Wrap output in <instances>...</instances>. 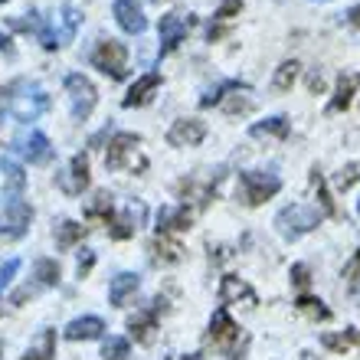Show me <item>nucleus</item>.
<instances>
[{"label": "nucleus", "instance_id": "nucleus-9", "mask_svg": "<svg viewBox=\"0 0 360 360\" xmlns=\"http://www.w3.org/2000/svg\"><path fill=\"white\" fill-rule=\"evenodd\" d=\"M190 23H193V17L190 13H180V10H171V13H164L161 17V56L164 53H171V49H177V43L184 37H187Z\"/></svg>", "mask_w": 360, "mask_h": 360}, {"label": "nucleus", "instance_id": "nucleus-40", "mask_svg": "<svg viewBox=\"0 0 360 360\" xmlns=\"http://www.w3.org/2000/svg\"><path fill=\"white\" fill-rule=\"evenodd\" d=\"M0 49H10V39L4 37V33H0Z\"/></svg>", "mask_w": 360, "mask_h": 360}, {"label": "nucleus", "instance_id": "nucleus-36", "mask_svg": "<svg viewBox=\"0 0 360 360\" xmlns=\"http://www.w3.org/2000/svg\"><path fill=\"white\" fill-rule=\"evenodd\" d=\"M357 275H360V249H357V256H354L351 266L344 269V278H347V285H357Z\"/></svg>", "mask_w": 360, "mask_h": 360}, {"label": "nucleus", "instance_id": "nucleus-20", "mask_svg": "<svg viewBox=\"0 0 360 360\" xmlns=\"http://www.w3.org/2000/svg\"><path fill=\"white\" fill-rule=\"evenodd\" d=\"M0 174L7 180V187H13V190H23V184H27L23 167H20L17 161H10V158H0Z\"/></svg>", "mask_w": 360, "mask_h": 360}, {"label": "nucleus", "instance_id": "nucleus-33", "mask_svg": "<svg viewBox=\"0 0 360 360\" xmlns=\"http://www.w3.org/2000/svg\"><path fill=\"white\" fill-rule=\"evenodd\" d=\"M23 360H53V334H46V338H43V347H39V351H30Z\"/></svg>", "mask_w": 360, "mask_h": 360}, {"label": "nucleus", "instance_id": "nucleus-42", "mask_svg": "<svg viewBox=\"0 0 360 360\" xmlns=\"http://www.w3.org/2000/svg\"><path fill=\"white\" fill-rule=\"evenodd\" d=\"M357 213H360V203H357Z\"/></svg>", "mask_w": 360, "mask_h": 360}, {"label": "nucleus", "instance_id": "nucleus-21", "mask_svg": "<svg viewBox=\"0 0 360 360\" xmlns=\"http://www.w3.org/2000/svg\"><path fill=\"white\" fill-rule=\"evenodd\" d=\"M154 314H158V308H151V311H144V314H134L131 321V331L138 341H151V331H154Z\"/></svg>", "mask_w": 360, "mask_h": 360}, {"label": "nucleus", "instance_id": "nucleus-10", "mask_svg": "<svg viewBox=\"0 0 360 360\" xmlns=\"http://www.w3.org/2000/svg\"><path fill=\"white\" fill-rule=\"evenodd\" d=\"M112 13H115V20H118V27H122L124 33H131V37H141L144 30H148V17H144V10L138 0H115Z\"/></svg>", "mask_w": 360, "mask_h": 360}, {"label": "nucleus", "instance_id": "nucleus-37", "mask_svg": "<svg viewBox=\"0 0 360 360\" xmlns=\"http://www.w3.org/2000/svg\"><path fill=\"white\" fill-rule=\"evenodd\" d=\"M354 177H357V167H354V164H351V167H347V171L341 174V187H351V184H354Z\"/></svg>", "mask_w": 360, "mask_h": 360}, {"label": "nucleus", "instance_id": "nucleus-23", "mask_svg": "<svg viewBox=\"0 0 360 360\" xmlns=\"http://www.w3.org/2000/svg\"><path fill=\"white\" fill-rule=\"evenodd\" d=\"M295 76H298V63L295 59H288V63H282V66L275 69V79H272V86L278 89V92H288L295 82Z\"/></svg>", "mask_w": 360, "mask_h": 360}, {"label": "nucleus", "instance_id": "nucleus-24", "mask_svg": "<svg viewBox=\"0 0 360 360\" xmlns=\"http://www.w3.org/2000/svg\"><path fill=\"white\" fill-rule=\"evenodd\" d=\"M134 223H138V217H134V210H128V213H124V217H118L112 223V229H108V233H112L115 239H128V236H134Z\"/></svg>", "mask_w": 360, "mask_h": 360}, {"label": "nucleus", "instance_id": "nucleus-15", "mask_svg": "<svg viewBox=\"0 0 360 360\" xmlns=\"http://www.w3.org/2000/svg\"><path fill=\"white\" fill-rule=\"evenodd\" d=\"M161 86V72H144L138 82H134L131 89H128V95H124V108H134V105H144L148 98H151V92Z\"/></svg>", "mask_w": 360, "mask_h": 360}, {"label": "nucleus", "instance_id": "nucleus-6", "mask_svg": "<svg viewBox=\"0 0 360 360\" xmlns=\"http://www.w3.org/2000/svg\"><path fill=\"white\" fill-rule=\"evenodd\" d=\"M30 219H33V210H30L27 200H7L4 203V210H0V236H10V239H17L27 233L30 226Z\"/></svg>", "mask_w": 360, "mask_h": 360}, {"label": "nucleus", "instance_id": "nucleus-25", "mask_svg": "<svg viewBox=\"0 0 360 360\" xmlns=\"http://www.w3.org/2000/svg\"><path fill=\"white\" fill-rule=\"evenodd\" d=\"M37 278H39V288H49V285L59 282V266L53 259H39L37 262Z\"/></svg>", "mask_w": 360, "mask_h": 360}, {"label": "nucleus", "instance_id": "nucleus-5", "mask_svg": "<svg viewBox=\"0 0 360 360\" xmlns=\"http://www.w3.org/2000/svg\"><path fill=\"white\" fill-rule=\"evenodd\" d=\"M92 63H95V69H102L105 76L122 79L124 69H128V49L118 39H102L92 53Z\"/></svg>", "mask_w": 360, "mask_h": 360}, {"label": "nucleus", "instance_id": "nucleus-4", "mask_svg": "<svg viewBox=\"0 0 360 360\" xmlns=\"http://www.w3.org/2000/svg\"><path fill=\"white\" fill-rule=\"evenodd\" d=\"M66 92H69V105H72V118H76V122H86L95 108V98H98L92 79L82 76V72H72V76L66 79Z\"/></svg>", "mask_w": 360, "mask_h": 360}, {"label": "nucleus", "instance_id": "nucleus-41", "mask_svg": "<svg viewBox=\"0 0 360 360\" xmlns=\"http://www.w3.org/2000/svg\"><path fill=\"white\" fill-rule=\"evenodd\" d=\"M184 360H203V357H200V354H190V357H184Z\"/></svg>", "mask_w": 360, "mask_h": 360}, {"label": "nucleus", "instance_id": "nucleus-39", "mask_svg": "<svg viewBox=\"0 0 360 360\" xmlns=\"http://www.w3.org/2000/svg\"><path fill=\"white\" fill-rule=\"evenodd\" d=\"M347 17H351V23H354V27H360V4L351 10V13H347Z\"/></svg>", "mask_w": 360, "mask_h": 360}, {"label": "nucleus", "instance_id": "nucleus-7", "mask_svg": "<svg viewBox=\"0 0 360 360\" xmlns=\"http://www.w3.org/2000/svg\"><path fill=\"white\" fill-rule=\"evenodd\" d=\"M13 151L30 164H46L49 158H53V144H49V138L43 131L30 128V131H20L17 138H13Z\"/></svg>", "mask_w": 360, "mask_h": 360}, {"label": "nucleus", "instance_id": "nucleus-26", "mask_svg": "<svg viewBox=\"0 0 360 360\" xmlns=\"http://www.w3.org/2000/svg\"><path fill=\"white\" fill-rule=\"evenodd\" d=\"M321 341H324V347H331V351H347V347L360 344V334H357V331H347V334H324Z\"/></svg>", "mask_w": 360, "mask_h": 360}, {"label": "nucleus", "instance_id": "nucleus-1", "mask_svg": "<svg viewBox=\"0 0 360 360\" xmlns=\"http://www.w3.org/2000/svg\"><path fill=\"white\" fill-rule=\"evenodd\" d=\"M318 223H321V213L314 207H304V203H292V207L278 210V217H275V226H278V233H282L285 239L304 236V233H311Z\"/></svg>", "mask_w": 360, "mask_h": 360}, {"label": "nucleus", "instance_id": "nucleus-30", "mask_svg": "<svg viewBox=\"0 0 360 360\" xmlns=\"http://www.w3.org/2000/svg\"><path fill=\"white\" fill-rule=\"evenodd\" d=\"M298 308H302L304 314H311V318H321V321H328V318H331V311H328L318 298H298Z\"/></svg>", "mask_w": 360, "mask_h": 360}, {"label": "nucleus", "instance_id": "nucleus-2", "mask_svg": "<svg viewBox=\"0 0 360 360\" xmlns=\"http://www.w3.org/2000/svg\"><path fill=\"white\" fill-rule=\"evenodd\" d=\"M282 187V180L275 177L272 171H243L239 174V197L246 200L249 207L266 203L269 197H275Z\"/></svg>", "mask_w": 360, "mask_h": 360}, {"label": "nucleus", "instance_id": "nucleus-14", "mask_svg": "<svg viewBox=\"0 0 360 360\" xmlns=\"http://www.w3.org/2000/svg\"><path fill=\"white\" fill-rule=\"evenodd\" d=\"M138 285H141V275H138V272H118L112 278V285H108V302H112V304H124L134 292H138Z\"/></svg>", "mask_w": 360, "mask_h": 360}, {"label": "nucleus", "instance_id": "nucleus-27", "mask_svg": "<svg viewBox=\"0 0 360 360\" xmlns=\"http://www.w3.org/2000/svg\"><path fill=\"white\" fill-rule=\"evenodd\" d=\"M128 341L124 338H108V341L102 344V357L105 360H128Z\"/></svg>", "mask_w": 360, "mask_h": 360}, {"label": "nucleus", "instance_id": "nucleus-31", "mask_svg": "<svg viewBox=\"0 0 360 360\" xmlns=\"http://www.w3.org/2000/svg\"><path fill=\"white\" fill-rule=\"evenodd\" d=\"M154 252H158V259H164V262H177V259H180V246H177V243H164V239H158V243H154Z\"/></svg>", "mask_w": 360, "mask_h": 360}, {"label": "nucleus", "instance_id": "nucleus-3", "mask_svg": "<svg viewBox=\"0 0 360 360\" xmlns=\"http://www.w3.org/2000/svg\"><path fill=\"white\" fill-rule=\"evenodd\" d=\"M138 144H141V138H138V134H115L112 144H108V158H105V164H108V167L144 171V167H148V161L141 158Z\"/></svg>", "mask_w": 360, "mask_h": 360}, {"label": "nucleus", "instance_id": "nucleus-29", "mask_svg": "<svg viewBox=\"0 0 360 360\" xmlns=\"http://www.w3.org/2000/svg\"><path fill=\"white\" fill-rule=\"evenodd\" d=\"M86 217H102V219L112 217V193H95V200L86 210Z\"/></svg>", "mask_w": 360, "mask_h": 360}, {"label": "nucleus", "instance_id": "nucleus-28", "mask_svg": "<svg viewBox=\"0 0 360 360\" xmlns=\"http://www.w3.org/2000/svg\"><path fill=\"white\" fill-rule=\"evenodd\" d=\"M63 33H59V37H63V43H69V39H72V33H76L79 30V23H82V13H79L76 7H63Z\"/></svg>", "mask_w": 360, "mask_h": 360}, {"label": "nucleus", "instance_id": "nucleus-22", "mask_svg": "<svg viewBox=\"0 0 360 360\" xmlns=\"http://www.w3.org/2000/svg\"><path fill=\"white\" fill-rule=\"evenodd\" d=\"M354 86H357V76H347V79H341V82H338V92H334V98H331V112H341V108H347V105H351Z\"/></svg>", "mask_w": 360, "mask_h": 360}, {"label": "nucleus", "instance_id": "nucleus-13", "mask_svg": "<svg viewBox=\"0 0 360 360\" xmlns=\"http://www.w3.org/2000/svg\"><path fill=\"white\" fill-rule=\"evenodd\" d=\"M102 331H105V321L95 318V314H86V318H76V321L66 324L69 341H95V338H102Z\"/></svg>", "mask_w": 360, "mask_h": 360}, {"label": "nucleus", "instance_id": "nucleus-12", "mask_svg": "<svg viewBox=\"0 0 360 360\" xmlns=\"http://www.w3.org/2000/svg\"><path fill=\"white\" fill-rule=\"evenodd\" d=\"M207 138V124L197 122V118H180V122L171 124V131H167V141L174 148H193Z\"/></svg>", "mask_w": 360, "mask_h": 360}, {"label": "nucleus", "instance_id": "nucleus-38", "mask_svg": "<svg viewBox=\"0 0 360 360\" xmlns=\"http://www.w3.org/2000/svg\"><path fill=\"white\" fill-rule=\"evenodd\" d=\"M292 275H295V282H298V285L308 282V269H304V266H295V269H292Z\"/></svg>", "mask_w": 360, "mask_h": 360}, {"label": "nucleus", "instance_id": "nucleus-11", "mask_svg": "<svg viewBox=\"0 0 360 360\" xmlns=\"http://www.w3.org/2000/svg\"><path fill=\"white\" fill-rule=\"evenodd\" d=\"M210 341H213V347H223V351H233V344L239 341V324L229 318L226 308H217V311H213Z\"/></svg>", "mask_w": 360, "mask_h": 360}, {"label": "nucleus", "instance_id": "nucleus-17", "mask_svg": "<svg viewBox=\"0 0 360 360\" xmlns=\"http://www.w3.org/2000/svg\"><path fill=\"white\" fill-rule=\"evenodd\" d=\"M63 187L69 193H82L89 187V158L86 154H76L72 164H69V180H63Z\"/></svg>", "mask_w": 360, "mask_h": 360}, {"label": "nucleus", "instance_id": "nucleus-8", "mask_svg": "<svg viewBox=\"0 0 360 360\" xmlns=\"http://www.w3.org/2000/svg\"><path fill=\"white\" fill-rule=\"evenodd\" d=\"M49 108V95L43 92L39 86H30L23 95H17L13 98V105H10V115L17 118V122H37L39 115Z\"/></svg>", "mask_w": 360, "mask_h": 360}, {"label": "nucleus", "instance_id": "nucleus-35", "mask_svg": "<svg viewBox=\"0 0 360 360\" xmlns=\"http://www.w3.org/2000/svg\"><path fill=\"white\" fill-rule=\"evenodd\" d=\"M239 10H243V0H223V7L217 10V17L219 20H229L233 13H239Z\"/></svg>", "mask_w": 360, "mask_h": 360}, {"label": "nucleus", "instance_id": "nucleus-16", "mask_svg": "<svg viewBox=\"0 0 360 360\" xmlns=\"http://www.w3.org/2000/svg\"><path fill=\"white\" fill-rule=\"evenodd\" d=\"M219 298H223V304L236 302V298H246V304H256V292H252L243 278H236V275H226V278H223V285H219Z\"/></svg>", "mask_w": 360, "mask_h": 360}, {"label": "nucleus", "instance_id": "nucleus-34", "mask_svg": "<svg viewBox=\"0 0 360 360\" xmlns=\"http://www.w3.org/2000/svg\"><path fill=\"white\" fill-rule=\"evenodd\" d=\"M95 266V252H92V249H82V252H79V278H86V275H89V269H92Z\"/></svg>", "mask_w": 360, "mask_h": 360}, {"label": "nucleus", "instance_id": "nucleus-18", "mask_svg": "<svg viewBox=\"0 0 360 360\" xmlns=\"http://www.w3.org/2000/svg\"><path fill=\"white\" fill-rule=\"evenodd\" d=\"M288 128H292V124H288V118H285V115H275V118H266V122H256L252 128H249V134H252V138H262V134L285 138V134H288Z\"/></svg>", "mask_w": 360, "mask_h": 360}, {"label": "nucleus", "instance_id": "nucleus-19", "mask_svg": "<svg viewBox=\"0 0 360 360\" xmlns=\"http://www.w3.org/2000/svg\"><path fill=\"white\" fill-rule=\"evenodd\" d=\"M82 236H86V226H79V223H72V219H63V223L56 226V246L59 249L76 246Z\"/></svg>", "mask_w": 360, "mask_h": 360}, {"label": "nucleus", "instance_id": "nucleus-32", "mask_svg": "<svg viewBox=\"0 0 360 360\" xmlns=\"http://www.w3.org/2000/svg\"><path fill=\"white\" fill-rule=\"evenodd\" d=\"M17 272H20V259H7V262L0 266V288H7Z\"/></svg>", "mask_w": 360, "mask_h": 360}]
</instances>
